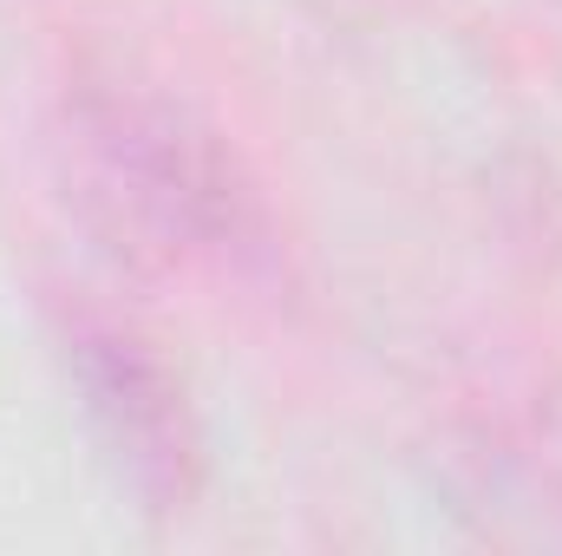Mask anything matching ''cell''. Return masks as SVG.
<instances>
[{"instance_id":"3","label":"cell","mask_w":562,"mask_h":556,"mask_svg":"<svg viewBox=\"0 0 562 556\" xmlns=\"http://www.w3.org/2000/svg\"><path fill=\"white\" fill-rule=\"evenodd\" d=\"M537 465H543V485L557 491V511H562V393L543 400V413H537Z\"/></svg>"},{"instance_id":"1","label":"cell","mask_w":562,"mask_h":556,"mask_svg":"<svg viewBox=\"0 0 562 556\" xmlns=\"http://www.w3.org/2000/svg\"><path fill=\"white\" fill-rule=\"evenodd\" d=\"M72 177L105 230L144 256H236L262 236V197L190 105L125 73H86L66 99Z\"/></svg>"},{"instance_id":"2","label":"cell","mask_w":562,"mask_h":556,"mask_svg":"<svg viewBox=\"0 0 562 556\" xmlns=\"http://www.w3.org/2000/svg\"><path fill=\"white\" fill-rule=\"evenodd\" d=\"M72 387L105 458L144 498V511H190L203 491V425L164 354L132 327L86 321L72 327Z\"/></svg>"}]
</instances>
